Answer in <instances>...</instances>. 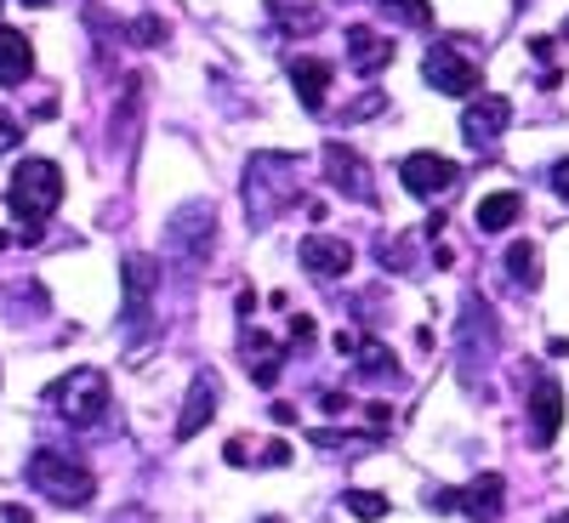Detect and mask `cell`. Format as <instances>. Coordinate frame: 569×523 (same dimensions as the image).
Returning a JSON list of instances; mask_svg holds the SVG:
<instances>
[{
  "label": "cell",
  "instance_id": "1",
  "mask_svg": "<svg viewBox=\"0 0 569 523\" xmlns=\"http://www.w3.org/2000/svg\"><path fill=\"white\" fill-rule=\"evenodd\" d=\"M297 182H302V160L297 154H279V149L251 154V165H246V211H251V222L268 228L284 205L297 200Z\"/></svg>",
  "mask_w": 569,
  "mask_h": 523
},
{
  "label": "cell",
  "instance_id": "2",
  "mask_svg": "<svg viewBox=\"0 0 569 523\" xmlns=\"http://www.w3.org/2000/svg\"><path fill=\"white\" fill-rule=\"evenodd\" d=\"M29 484L46 495V501H58V506H86L91 501V472L74 461V455H58V450H34L29 455Z\"/></svg>",
  "mask_w": 569,
  "mask_h": 523
},
{
  "label": "cell",
  "instance_id": "3",
  "mask_svg": "<svg viewBox=\"0 0 569 523\" xmlns=\"http://www.w3.org/2000/svg\"><path fill=\"white\" fill-rule=\"evenodd\" d=\"M58 200H63V171L52 165V160H23L18 171H12V194H7V205L23 217V222H46L58 211Z\"/></svg>",
  "mask_w": 569,
  "mask_h": 523
},
{
  "label": "cell",
  "instance_id": "4",
  "mask_svg": "<svg viewBox=\"0 0 569 523\" xmlns=\"http://www.w3.org/2000/svg\"><path fill=\"white\" fill-rule=\"evenodd\" d=\"M421 80L433 91H445V98H472V91H479V58H472L461 40H439V46H427V58H421Z\"/></svg>",
  "mask_w": 569,
  "mask_h": 523
},
{
  "label": "cell",
  "instance_id": "5",
  "mask_svg": "<svg viewBox=\"0 0 569 523\" xmlns=\"http://www.w3.org/2000/svg\"><path fill=\"white\" fill-rule=\"evenodd\" d=\"M52 404L63 410L69 426H98L109 415V382H103V370H69L63 382L52 388Z\"/></svg>",
  "mask_w": 569,
  "mask_h": 523
},
{
  "label": "cell",
  "instance_id": "6",
  "mask_svg": "<svg viewBox=\"0 0 569 523\" xmlns=\"http://www.w3.org/2000/svg\"><path fill=\"white\" fill-rule=\"evenodd\" d=\"M427 506H456L472 523H496L507 506V484H501V472H479L467 490H427Z\"/></svg>",
  "mask_w": 569,
  "mask_h": 523
},
{
  "label": "cell",
  "instance_id": "7",
  "mask_svg": "<svg viewBox=\"0 0 569 523\" xmlns=\"http://www.w3.org/2000/svg\"><path fill=\"white\" fill-rule=\"evenodd\" d=\"M211 222H217L211 200H188V205L171 217L166 245H171V257H182V268H200V257L211 251Z\"/></svg>",
  "mask_w": 569,
  "mask_h": 523
},
{
  "label": "cell",
  "instance_id": "8",
  "mask_svg": "<svg viewBox=\"0 0 569 523\" xmlns=\"http://www.w3.org/2000/svg\"><path fill=\"white\" fill-rule=\"evenodd\" d=\"M154 279H160L154 257H142V251H131V257H126V336H131V348H137V336H142V330H149Z\"/></svg>",
  "mask_w": 569,
  "mask_h": 523
},
{
  "label": "cell",
  "instance_id": "9",
  "mask_svg": "<svg viewBox=\"0 0 569 523\" xmlns=\"http://www.w3.org/2000/svg\"><path fill=\"white\" fill-rule=\"evenodd\" d=\"M507 120H512V103L496 98V91H485L479 103H467V114H461V137L472 142V149H490V142L507 131Z\"/></svg>",
  "mask_w": 569,
  "mask_h": 523
},
{
  "label": "cell",
  "instance_id": "10",
  "mask_svg": "<svg viewBox=\"0 0 569 523\" xmlns=\"http://www.w3.org/2000/svg\"><path fill=\"white\" fill-rule=\"evenodd\" d=\"M399 182H405V194L433 200V194H445V188L456 182V165H450L445 154H410V160L399 165Z\"/></svg>",
  "mask_w": 569,
  "mask_h": 523
},
{
  "label": "cell",
  "instance_id": "11",
  "mask_svg": "<svg viewBox=\"0 0 569 523\" xmlns=\"http://www.w3.org/2000/svg\"><path fill=\"white\" fill-rule=\"evenodd\" d=\"M325 177L337 182L348 200H376V194H370V165H365L353 149H342V142H330V149H325Z\"/></svg>",
  "mask_w": 569,
  "mask_h": 523
},
{
  "label": "cell",
  "instance_id": "12",
  "mask_svg": "<svg viewBox=\"0 0 569 523\" xmlns=\"http://www.w3.org/2000/svg\"><path fill=\"white\" fill-rule=\"evenodd\" d=\"M217 393H222V388H217V375H211V370H200V375H194V388H188V399H182V415H177V439H194L200 426L217 415Z\"/></svg>",
  "mask_w": 569,
  "mask_h": 523
},
{
  "label": "cell",
  "instance_id": "13",
  "mask_svg": "<svg viewBox=\"0 0 569 523\" xmlns=\"http://www.w3.org/2000/svg\"><path fill=\"white\" fill-rule=\"evenodd\" d=\"M302 268L319 273V279H342L353 268V245L330 240V233H313V240H302Z\"/></svg>",
  "mask_w": 569,
  "mask_h": 523
},
{
  "label": "cell",
  "instance_id": "14",
  "mask_svg": "<svg viewBox=\"0 0 569 523\" xmlns=\"http://www.w3.org/2000/svg\"><path fill=\"white\" fill-rule=\"evenodd\" d=\"M530 421H536V444H552L558 439V426H563V393L552 375H536V388H530Z\"/></svg>",
  "mask_w": 569,
  "mask_h": 523
},
{
  "label": "cell",
  "instance_id": "15",
  "mask_svg": "<svg viewBox=\"0 0 569 523\" xmlns=\"http://www.w3.org/2000/svg\"><path fill=\"white\" fill-rule=\"evenodd\" d=\"M240 359L251 364V382H257V388H273V382H279L284 348L268 336V330H246V336H240Z\"/></svg>",
  "mask_w": 569,
  "mask_h": 523
},
{
  "label": "cell",
  "instance_id": "16",
  "mask_svg": "<svg viewBox=\"0 0 569 523\" xmlns=\"http://www.w3.org/2000/svg\"><path fill=\"white\" fill-rule=\"evenodd\" d=\"M291 86H297V103H302L308 114H325L330 63H325V58H291Z\"/></svg>",
  "mask_w": 569,
  "mask_h": 523
},
{
  "label": "cell",
  "instance_id": "17",
  "mask_svg": "<svg viewBox=\"0 0 569 523\" xmlns=\"http://www.w3.org/2000/svg\"><path fill=\"white\" fill-rule=\"evenodd\" d=\"M348 63H353L359 74L388 69V63H393V40L376 34V29H365V23H353V29H348Z\"/></svg>",
  "mask_w": 569,
  "mask_h": 523
},
{
  "label": "cell",
  "instance_id": "18",
  "mask_svg": "<svg viewBox=\"0 0 569 523\" xmlns=\"http://www.w3.org/2000/svg\"><path fill=\"white\" fill-rule=\"evenodd\" d=\"M34 74V46L18 29H0V86H23Z\"/></svg>",
  "mask_w": 569,
  "mask_h": 523
},
{
  "label": "cell",
  "instance_id": "19",
  "mask_svg": "<svg viewBox=\"0 0 569 523\" xmlns=\"http://www.w3.org/2000/svg\"><path fill=\"white\" fill-rule=\"evenodd\" d=\"M268 12H273L279 29H297V34H313V29L325 23L319 0H268Z\"/></svg>",
  "mask_w": 569,
  "mask_h": 523
},
{
  "label": "cell",
  "instance_id": "20",
  "mask_svg": "<svg viewBox=\"0 0 569 523\" xmlns=\"http://www.w3.org/2000/svg\"><path fill=\"white\" fill-rule=\"evenodd\" d=\"M353 359H359V375H370V382H388V375H399V359L376 342V336H359Z\"/></svg>",
  "mask_w": 569,
  "mask_h": 523
},
{
  "label": "cell",
  "instance_id": "21",
  "mask_svg": "<svg viewBox=\"0 0 569 523\" xmlns=\"http://www.w3.org/2000/svg\"><path fill=\"white\" fill-rule=\"evenodd\" d=\"M518 211H525V194H507V188H501V194H490V200L479 205V228H485V233H501V228L518 222Z\"/></svg>",
  "mask_w": 569,
  "mask_h": 523
},
{
  "label": "cell",
  "instance_id": "22",
  "mask_svg": "<svg viewBox=\"0 0 569 523\" xmlns=\"http://www.w3.org/2000/svg\"><path fill=\"white\" fill-rule=\"evenodd\" d=\"M342 506L353 512V517H365V523H376V517H388L393 506H388V495H376V490H348L342 495Z\"/></svg>",
  "mask_w": 569,
  "mask_h": 523
},
{
  "label": "cell",
  "instance_id": "23",
  "mask_svg": "<svg viewBox=\"0 0 569 523\" xmlns=\"http://www.w3.org/2000/svg\"><path fill=\"white\" fill-rule=\"evenodd\" d=\"M507 268H512V279L536 284V273H541V257H536V245H530V240H518V245L507 251Z\"/></svg>",
  "mask_w": 569,
  "mask_h": 523
},
{
  "label": "cell",
  "instance_id": "24",
  "mask_svg": "<svg viewBox=\"0 0 569 523\" xmlns=\"http://www.w3.org/2000/svg\"><path fill=\"white\" fill-rule=\"evenodd\" d=\"M376 262L393 268V273H405V268L416 262V245H410V240H376Z\"/></svg>",
  "mask_w": 569,
  "mask_h": 523
},
{
  "label": "cell",
  "instance_id": "25",
  "mask_svg": "<svg viewBox=\"0 0 569 523\" xmlns=\"http://www.w3.org/2000/svg\"><path fill=\"white\" fill-rule=\"evenodd\" d=\"M313 330H319V324H313L308 313H297V324H291V336H284V353H308V348H313Z\"/></svg>",
  "mask_w": 569,
  "mask_h": 523
},
{
  "label": "cell",
  "instance_id": "26",
  "mask_svg": "<svg viewBox=\"0 0 569 523\" xmlns=\"http://www.w3.org/2000/svg\"><path fill=\"white\" fill-rule=\"evenodd\" d=\"M382 7H393V12H399L405 23H416V29L433 23V7H427V0H382Z\"/></svg>",
  "mask_w": 569,
  "mask_h": 523
},
{
  "label": "cell",
  "instance_id": "27",
  "mask_svg": "<svg viewBox=\"0 0 569 523\" xmlns=\"http://www.w3.org/2000/svg\"><path fill=\"white\" fill-rule=\"evenodd\" d=\"M382 109H388V98H382V91H365V98H353V109H348L342 120L353 125V120H370V114H382Z\"/></svg>",
  "mask_w": 569,
  "mask_h": 523
},
{
  "label": "cell",
  "instance_id": "28",
  "mask_svg": "<svg viewBox=\"0 0 569 523\" xmlns=\"http://www.w3.org/2000/svg\"><path fill=\"white\" fill-rule=\"evenodd\" d=\"M126 34H131V40H142V46H154V40H166V23H160V18H131V23H126Z\"/></svg>",
  "mask_w": 569,
  "mask_h": 523
},
{
  "label": "cell",
  "instance_id": "29",
  "mask_svg": "<svg viewBox=\"0 0 569 523\" xmlns=\"http://www.w3.org/2000/svg\"><path fill=\"white\" fill-rule=\"evenodd\" d=\"M18 142H23V125H18L12 114H0V154H7V149H18Z\"/></svg>",
  "mask_w": 569,
  "mask_h": 523
},
{
  "label": "cell",
  "instance_id": "30",
  "mask_svg": "<svg viewBox=\"0 0 569 523\" xmlns=\"http://www.w3.org/2000/svg\"><path fill=\"white\" fill-rule=\"evenodd\" d=\"M365 421H370V439H382L393 415H388V404H370V410H365Z\"/></svg>",
  "mask_w": 569,
  "mask_h": 523
},
{
  "label": "cell",
  "instance_id": "31",
  "mask_svg": "<svg viewBox=\"0 0 569 523\" xmlns=\"http://www.w3.org/2000/svg\"><path fill=\"white\" fill-rule=\"evenodd\" d=\"M284 461H291V444H268L262 450V466H284Z\"/></svg>",
  "mask_w": 569,
  "mask_h": 523
},
{
  "label": "cell",
  "instance_id": "32",
  "mask_svg": "<svg viewBox=\"0 0 569 523\" xmlns=\"http://www.w3.org/2000/svg\"><path fill=\"white\" fill-rule=\"evenodd\" d=\"M552 188H558V194H569V160L552 165Z\"/></svg>",
  "mask_w": 569,
  "mask_h": 523
},
{
  "label": "cell",
  "instance_id": "33",
  "mask_svg": "<svg viewBox=\"0 0 569 523\" xmlns=\"http://www.w3.org/2000/svg\"><path fill=\"white\" fill-rule=\"evenodd\" d=\"M7 523H29V512L23 506H7Z\"/></svg>",
  "mask_w": 569,
  "mask_h": 523
},
{
  "label": "cell",
  "instance_id": "34",
  "mask_svg": "<svg viewBox=\"0 0 569 523\" xmlns=\"http://www.w3.org/2000/svg\"><path fill=\"white\" fill-rule=\"evenodd\" d=\"M23 7H46V0H23Z\"/></svg>",
  "mask_w": 569,
  "mask_h": 523
},
{
  "label": "cell",
  "instance_id": "35",
  "mask_svg": "<svg viewBox=\"0 0 569 523\" xmlns=\"http://www.w3.org/2000/svg\"><path fill=\"white\" fill-rule=\"evenodd\" d=\"M552 523H569V512H563V517H552Z\"/></svg>",
  "mask_w": 569,
  "mask_h": 523
}]
</instances>
